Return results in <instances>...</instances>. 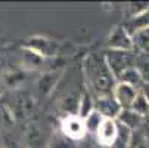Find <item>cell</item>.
Instances as JSON below:
<instances>
[{
	"label": "cell",
	"mask_w": 149,
	"mask_h": 148,
	"mask_svg": "<svg viewBox=\"0 0 149 148\" xmlns=\"http://www.w3.org/2000/svg\"><path fill=\"white\" fill-rule=\"evenodd\" d=\"M84 71H86L87 84L92 89L90 93L95 98L112 93L117 79L109 71L103 56H100V58L96 55L87 56L86 62H84Z\"/></svg>",
	"instance_id": "1"
},
{
	"label": "cell",
	"mask_w": 149,
	"mask_h": 148,
	"mask_svg": "<svg viewBox=\"0 0 149 148\" xmlns=\"http://www.w3.org/2000/svg\"><path fill=\"white\" fill-rule=\"evenodd\" d=\"M103 59L108 65L112 76L117 79L123 71L127 68H132L136 65V55L134 52H125V51H111L108 49L103 55Z\"/></svg>",
	"instance_id": "2"
},
{
	"label": "cell",
	"mask_w": 149,
	"mask_h": 148,
	"mask_svg": "<svg viewBox=\"0 0 149 148\" xmlns=\"http://www.w3.org/2000/svg\"><path fill=\"white\" fill-rule=\"evenodd\" d=\"M106 46L111 51H125V52H134V45L132 36L124 30L123 25H117L112 28L106 39Z\"/></svg>",
	"instance_id": "3"
},
{
	"label": "cell",
	"mask_w": 149,
	"mask_h": 148,
	"mask_svg": "<svg viewBox=\"0 0 149 148\" xmlns=\"http://www.w3.org/2000/svg\"><path fill=\"white\" fill-rule=\"evenodd\" d=\"M61 132L70 141L81 139L86 135V126L84 120H81L78 116H65L61 121Z\"/></svg>",
	"instance_id": "4"
},
{
	"label": "cell",
	"mask_w": 149,
	"mask_h": 148,
	"mask_svg": "<svg viewBox=\"0 0 149 148\" xmlns=\"http://www.w3.org/2000/svg\"><path fill=\"white\" fill-rule=\"evenodd\" d=\"M96 136H97L99 144L105 148H111L112 145H115L117 139H118V123H117V120L103 119L97 132H96Z\"/></svg>",
	"instance_id": "5"
},
{
	"label": "cell",
	"mask_w": 149,
	"mask_h": 148,
	"mask_svg": "<svg viewBox=\"0 0 149 148\" xmlns=\"http://www.w3.org/2000/svg\"><path fill=\"white\" fill-rule=\"evenodd\" d=\"M95 111H97L103 119L115 120L118 117V114L121 113V107L118 105V102L115 101V98L111 93V95H103V96L95 98Z\"/></svg>",
	"instance_id": "6"
},
{
	"label": "cell",
	"mask_w": 149,
	"mask_h": 148,
	"mask_svg": "<svg viewBox=\"0 0 149 148\" xmlns=\"http://www.w3.org/2000/svg\"><path fill=\"white\" fill-rule=\"evenodd\" d=\"M28 49H31L33 52L38 53L40 56H53L58 53V49H59V45L58 41L55 40H50L47 37H43V36H34L28 40L27 46Z\"/></svg>",
	"instance_id": "7"
},
{
	"label": "cell",
	"mask_w": 149,
	"mask_h": 148,
	"mask_svg": "<svg viewBox=\"0 0 149 148\" xmlns=\"http://www.w3.org/2000/svg\"><path fill=\"white\" fill-rule=\"evenodd\" d=\"M137 93H139V90L136 88L130 86V84H125V83H120V81L115 83L114 90H112V96L118 102L121 110H129Z\"/></svg>",
	"instance_id": "8"
},
{
	"label": "cell",
	"mask_w": 149,
	"mask_h": 148,
	"mask_svg": "<svg viewBox=\"0 0 149 148\" xmlns=\"http://www.w3.org/2000/svg\"><path fill=\"white\" fill-rule=\"evenodd\" d=\"M121 25L124 27V30L127 33L133 37L136 33H139V31H142V30L149 27V11H146V12H143L140 15L132 16V18H127Z\"/></svg>",
	"instance_id": "9"
},
{
	"label": "cell",
	"mask_w": 149,
	"mask_h": 148,
	"mask_svg": "<svg viewBox=\"0 0 149 148\" xmlns=\"http://www.w3.org/2000/svg\"><path fill=\"white\" fill-rule=\"evenodd\" d=\"M142 116H139L137 113H134L133 110H121V113L118 114V117L115 119L117 123L123 124L124 128H127L129 130H137L142 128V123H143Z\"/></svg>",
	"instance_id": "10"
},
{
	"label": "cell",
	"mask_w": 149,
	"mask_h": 148,
	"mask_svg": "<svg viewBox=\"0 0 149 148\" xmlns=\"http://www.w3.org/2000/svg\"><path fill=\"white\" fill-rule=\"evenodd\" d=\"M59 76H61L59 71H55V73L50 71V73L43 74V76L38 79V81H37V89H38V92H40L41 96H47V95L53 90V88L56 86V83H58V80H59Z\"/></svg>",
	"instance_id": "11"
},
{
	"label": "cell",
	"mask_w": 149,
	"mask_h": 148,
	"mask_svg": "<svg viewBox=\"0 0 149 148\" xmlns=\"http://www.w3.org/2000/svg\"><path fill=\"white\" fill-rule=\"evenodd\" d=\"M21 58H22V65L28 70H37V68H40L41 65H43V62H45L43 56H40L38 53L33 52L28 48L22 49V56Z\"/></svg>",
	"instance_id": "12"
},
{
	"label": "cell",
	"mask_w": 149,
	"mask_h": 148,
	"mask_svg": "<svg viewBox=\"0 0 149 148\" xmlns=\"http://www.w3.org/2000/svg\"><path fill=\"white\" fill-rule=\"evenodd\" d=\"M117 80L120 81V83H125V84H130V86H133V88H136L137 90H139V88L142 86V77H140V74H139V71L136 70V67H132V68H127L125 71H123L118 77H117Z\"/></svg>",
	"instance_id": "13"
},
{
	"label": "cell",
	"mask_w": 149,
	"mask_h": 148,
	"mask_svg": "<svg viewBox=\"0 0 149 148\" xmlns=\"http://www.w3.org/2000/svg\"><path fill=\"white\" fill-rule=\"evenodd\" d=\"M95 110V98L90 92H86L80 96V104H78V113L77 116L84 120L92 111Z\"/></svg>",
	"instance_id": "14"
},
{
	"label": "cell",
	"mask_w": 149,
	"mask_h": 148,
	"mask_svg": "<svg viewBox=\"0 0 149 148\" xmlns=\"http://www.w3.org/2000/svg\"><path fill=\"white\" fill-rule=\"evenodd\" d=\"M78 104H80V96L75 93H68L61 102V110L65 111L67 116H77Z\"/></svg>",
	"instance_id": "15"
},
{
	"label": "cell",
	"mask_w": 149,
	"mask_h": 148,
	"mask_svg": "<svg viewBox=\"0 0 149 148\" xmlns=\"http://www.w3.org/2000/svg\"><path fill=\"white\" fill-rule=\"evenodd\" d=\"M127 148H149V141L145 136V133L142 132V129L132 130Z\"/></svg>",
	"instance_id": "16"
},
{
	"label": "cell",
	"mask_w": 149,
	"mask_h": 148,
	"mask_svg": "<svg viewBox=\"0 0 149 148\" xmlns=\"http://www.w3.org/2000/svg\"><path fill=\"white\" fill-rule=\"evenodd\" d=\"M130 110H133L134 113H137V114L142 116V117H146V116L149 114V102H148V99H146L140 92L136 95V98H134V101H133V104H132Z\"/></svg>",
	"instance_id": "17"
},
{
	"label": "cell",
	"mask_w": 149,
	"mask_h": 148,
	"mask_svg": "<svg viewBox=\"0 0 149 148\" xmlns=\"http://www.w3.org/2000/svg\"><path fill=\"white\" fill-rule=\"evenodd\" d=\"M133 45H134V49H139V51H149V27L136 33L133 37Z\"/></svg>",
	"instance_id": "18"
},
{
	"label": "cell",
	"mask_w": 149,
	"mask_h": 148,
	"mask_svg": "<svg viewBox=\"0 0 149 148\" xmlns=\"http://www.w3.org/2000/svg\"><path fill=\"white\" fill-rule=\"evenodd\" d=\"M103 117L97 113V111H92L86 119H84V126H86V132H92V133H96L97 129H99V126L102 123Z\"/></svg>",
	"instance_id": "19"
},
{
	"label": "cell",
	"mask_w": 149,
	"mask_h": 148,
	"mask_svg": "<svg viewBox=\"0 0 149 148\" xmlns=\"http://www.w3.org/2000/svg\"><path fill=\"white\" fill-rule=\"evenodd\" d=\"M136 70L139 71L142 81L149 83V58L148 56H136Z\"/></svg>",
	"instance_id": "20"
},
{
	"label": "cell",
	"mask_w": 149,
	"mask_h": 148,
	"mask_svg": "<svg viewBox=\"0 0 149 148\" xmlns=\"http://www.w3.org/2000/svg\"><path fill=\"white\" fill-rule=\"evenodd\" d=\"M27 139H28V145L31 148H38L41 145V130L37 128L36 124H31L28 130H27Z\"/></svg>",
	"instance_id": "21"
},
{
	"label": "cell",
	"mask_w": 149,
	"mask_h": 148,
	"mask_svg": "<svg viewBox=\"0 0 149 148\" xmlns=\"http://www.w3.org/2000/svg\"><path fill=\"white\" fill-rule=\"evenodd\" d=\"M18 104H19V110L22 111L25 116L31 114L33 110H34V101H33V98H31L30 95H27V93H22V95L19 96Z\"/></svg>",
	"instance_id": "22"
},
{
	"label": "cell",
	"mask_w": 149,
	"mask_h": 148,
	"mask_svg": "<svg viewBox=\"0 0 149 148\" xmlns=\"http://www.w3.org/2000/svg\"><path fill=\"white\" fill-rule=\"evenodd\" d=\"M146 11H149V3L148 2H142V3H130L129 5V12H130V15H129V18H132V16H136V15H140V13H143V12H146Z\"/></svg>",
	"instance_id": "23"
},
{
	"label": "cell",
	"mask_w": 149,
	"mask_h": 148,
	"mask_svg": "<svg viewBox=\"0 0 149 148\" xmlns=\"http://www.w3.org/2000/svg\"><path fill=\"white\" fill-rule=\"evenodd\" d=\"M142 132L145 133V136L148 138V141H149V114L143 119V123H142Z\"/></svg>",
	"instance_id": "24"
},
{
	"label": "cell",
	"mask_w": 149,
	"mask_h": 148,
	"mask_svg": "<svg viewBox=\"0 0 149 148\" xmlns=\"http://www.w3.org/2000/svg\"><path fill=\"white\" fill-rule=\"evenodd\" d=\"M139 92L148 99V102H149V83H142V86L139 88Z\"/></svg>",
	"instance_id": "25"
}]
</instances>
